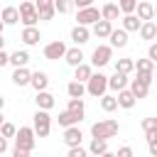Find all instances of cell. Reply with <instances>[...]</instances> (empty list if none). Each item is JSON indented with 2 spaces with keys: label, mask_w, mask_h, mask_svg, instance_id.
I'll list each match as a JSON object with an SVG mask.
<instances>
[{
  "label": "cell",
  "mask_w": 157,
  "mask_h": 157,
  "mask_svg": "<svg viewBox=\"0 0 157 157\" xmlns=\"http://www.w3.org/2000/svg\"><path fill=\"white\" fill-rule=\"evenodd\" d=\"M66 44L61 42V39H56V42H49L47 47H44V59H49V61H56V59H64L66 56Z\"/></svg>",
  "instance_id": "8"
},
{
  "label": "cell",
  "mask_w": 157,
  "mask_h": 157,
  "mask_svg": "<svg viewBox=\"0 0 157 157\" xmlns=\"http://www.w3.org/2000/svg\"><path fill=\"white\" fill-rule=\"evenodd\" d=\"M118 15H120V10H118V5H115V2H105V5L101 7V20H105V22L118 20Z\"/></svg>",
  "instance_id": "25"
},
{
  "label": "cell",
  "mask_w": 157,
  "mask_h": 157,
  "mask_svg": "<svg viewBox=\"0 0 157 157\" xmlns=\"http://www.w3.org/2000/svg\"><path fill=\"white\" fill-rule=\"evenodd\" d=\"M115 157H135V155H132V147L130 145H123V147H118Z\"/></svg>",
  "instance_id": "42"
},
{
  "label": "cell",
  "mask_w": 157,
  "mask_h": 157,
  "mask_svg": "<svg viewBox=\"0 0 157 157\" xmlns=\"http://www.w3.org/2000/svg\"><path fill=\"white\" fill-rule=\"evenodd\" d=\"M140 27H142V22L135 15H125L123 17V27L120 29H125V32H140Z\"/></svg>",
  "instance_id": "29"
},
{
  "label": "cell",
  "mask_w": 157,
  "mask_h": 157,
  "mask_svg": "<svg viewBox=\"0 0 157 157\" xmlns=\"http://www.w3.org/2000/svg\"><path fill=\"white\" fill-rule=\"evenodd\" d=\"M140 37H142L145 42H152V39L157 37V25H155V22H142V27H140Z\"/></svg>",
  "instance_id": "30"
},
{
  "label": "cell",
  "mask_w": 157,
  "mask_h": 157,
  "mask_svg": "<svg viewBox=\"0 0 157 157\" xmlns=\"http://www.w3.org/2000/svg\"><path fill=\"white\" fill-rule=\"evenodd\" d=\"M135 17L140 20V22H152L155 20V5L152 2H147V0H142V2H137V7H135Z\"/></svg>",
  "instance_id": "10"
},
{
  "label": "cell",
  "mask_w": 157,
  "mask_h": 157,
  "mask_svg": "<svg viewBox=\"0 0 157 157\" xmlns=\"http://www.w3.org/2000/svg\"><path fill=\"white\" fill-rule=\"evenodd\" d=\"M29 78H32V71H29L27 66H25V69H15V71H12V83H15V86H20V88H22V86H29Z\"/></svg>",
  "instance_id": "22"
},
{
  "label": "cell",
  "mask_w": 157,
  "mask_h": 157,
  "mask_svg": "<svg viewBox=\"0 0 157 157\" xmlns=\"http://www.w3.org/2000/svg\"><path fill=\"white\" fill-rule=\"evenodd\" d=\"M5 150H7V140H5V137H0V157L5 155Z\"/></svg>",
  "instance_id": "45"
},
{
  "label": "cell",
  "mask_w": 157,
  "mask_h": 157,
  "mask_svg": "<svg viewBox=\"0 0 157 157\" xmlns=\"http://www.w3.org/2000/svg\"><path fill=\"white\" fill-rule=\"evenodd\" d=\"M32 130H34L37 137H47L49 130H52V115L47 110H37L34 113V128Z\"/></svg>",
  "instance_id": "3"
},
{
  "label": "cell",
  "mask_w": 157,
  "mask_h": 157,
  "mask_svg": "<svg viewBox=\"0 0 157 157\" xmlns=\"http://www.w3.org/2000/svg\"><path fill=\"white\" fill-rule=\"evenodd\" d=\"M34 130L32 128H20L17 130V135H15V147H20V150H25V152H32L34 150Z\"/></svg>",
  "instance_id": "4"
},
{
  "label": "cell",
  "mask_w": 157,
  "mask_h": 157,
  "mask_svg": "<svg viewBox=\"0 0 157 157\" xmlns=\"http://www.w3.org/2000/svg\"><path fill=\"white\" fill-rule=\"evenodd\" d=\"M20 39H22L27 47H34V44H39L42 34H39V29H37V27H25V29H22V34H20Z\"/></svg>",
  "instance_id": "17"
},
{
  "label": "cell",
  "mask_w": 157,
  "mask_h": 157,
  "mask_svg": "<svg viewBox=\"0 0 157 157\" xmlns=\"http://www.w3.org/2000/svg\"><path fill=\"white\" fill-rule=\"evenodd\" d=\"M101 108H103L105 113H113V110L118 108V101H115V96H108V93H105V96L101 98Z\"/></svg>",
  "instance_id": "35"
},
{
  "label": "cell",
  "mask_w": 157,
  "mask_h": 157,
  "mask_svg": "<svg viewBox=\"0 0 157 157\" xmlns=\"http://www.w3.org/2000/svg\"><path fill=\"white\" fill-rule=\"evenodd\" d=\"M5 64H10V54L2 49V52H0V66H5Z\"/></svg>",
  "instance_id": "43"
},
{
  "label": "cell",
  "mask_w": 157,
  "mask_h": 157,
  "mask_svg": "<svg viewBox=\"0 0 157 157\" xmlns=\"http://www.w3.org/2000/svg\"><path fill=\"white\" fill-rule=\"evenodd\" d=\"M74 5L69 0H54V12H69Z\"/></svg>",
  "instance_id": "39"
},
{
  "label": "cell",
  "mask_w": 157,
  "mask_h": 157,
  "mask_svg": "<svg viewBox=\"0 0 157 157\" xmlns=\"http://www.w3.org/2000/svg\"><path fill=\"white\" fill-rule=\"evenodd\" d=\"M118 130H120V125H118V120H98V123H93L91 125V135L96 137V140H110V137H115L118 135Z\"/></svg>",
  "instance_id": "1"
},
{
  "label": "cell",
  "mask_w": 157,
  "mask_h": 157,
  "mask_svg": "<svg viewBox=\"0 0 157 157\" xmlns=\"http://www.w3.org/2000/svg\"><path fill=\"white\" fill-rule=\"evenodd\" d=\"M15 135H17V128H15L12 123H2V125H0V137L7 140V137H15Z\"/></svg>",
  "instance_id": "37"
},
{
  "label": "cell",
  "mask_w": 157,
  "mask_h": 157,
  "mask_svg": "<svg viewBox=\"0 0 157 157\" xmlns=\"http://www.w3.org/2000/svg\"><path fill=\"white\" fill-rule=\"evenodd\" d=\"M128 88H130V93L135 96V101H140V98H147V93H150V86H145V83H140L137 78H132Z\"/></svg>",
  "instance_id": "26"
},
{
  "label": "cell",
  "mask_w": 157,
  "mask_h": 157,
  "mask_svg": "<svg viewBox=\"0 0 157 157\" xmlns=\"http://www.w3.org/2000/svg\"><path fill=\"white\" fill-rule=\"evenodd\" d=\"M27 61H29V52H27V49H17V52L10 54V64H12L15 69H25Z\"/></svg>",
  "instance_id": "21"
},
{
  "label": "cell",
  "mask_w": 157,
  "mask_h": 157,
  "mask_svg": "<svg viewBox=\"0 0 157 157\" xmlns=\"http://www.w3.org/2000/svg\"><path fill=\"white\" fill-rule=\"evenodd\" d=\"M66 157H88V150H83V147H71V150L66 152Z\"/></svg>",
  "instance_id": "40"
},
{
  "label": "cell",
  "mask_w": 157,
  "mask_h": 157,
  "mask_svg": "<svg viewBox=\"0 0 157 157\" xmlns=\"http://www.w3.org/2000/svg\"><path fill=\"white\" fill-rule=\"evenodd\" d=\"M105 91H108V76H103V74H93V76L88 78V83H86V93L93 96V98H103Z\"/></svg>",
  "instance_id": "2"
},
{
  "label": "cell",
  "mask_w": 157,
  "mask_h": 157,
  "mask_svg": "<svg viewBox=\"0 0 157 157\" xmlns=\"http://www.w3.org/2000/svg\"><path fill=\"white\" fill-rule=\"evenodd\" d=\"M64 61L69 64V66H81V64H86L83 61V52L78 49V47H71V49H66V56H64Z\"/></svg>",
  "instance_id": "18"
},
{
  "label": "cell",
  "mask_w": 157,
  "mask_h": 157,
  "mask_svg": "<svg viewBox=\"0 0 157 157\" xmlns=\"http://www.w3.org/2000/svg\"><path fill=\"white\" fill-rule=\"evenodd\" d=\"M155 81H157V69H155Z\"/></svg>",
  "instance_id": "52"
},
{
  "label": "cell",
  "mask_w": 157,
  "mask_h": 157,
  "mask_svg": "<svg viewBox=\"0 0 157 157\" xmlns=\"http://www.w3.org/2000/svg\"><path fill=\"white\" fill-rule=\"evenodd\" d=\"M29 86H32L37 93H42V91H47V86H49V76H47L44 71H34L32 78H29Z\"/></svg>",
  "instance_id": "16"
},
{
  "label": "cell",
  "mask_w": 157,
  "mask_h": 157,
  "mask_svg": "<svg viewBox=\"0 0 157 157\" xmlns=\"http://www.w3.org/2000/svg\"><path fill=\"white\" fill-rule=\"evenodd\" d=\"M66 110H69V113H71V115H74V118L81 123V120L86 118V105H83V98H78V101H76V98H69Z\"/></svg>",
  "instance_id": "15"
},
{
  "label": "cell",
  "mask_w": 157,
  "mask_h": 157,
  "mask_svg": "<svg viewBox=\"0 0 157 157\" xmlns=\"http://www.w3.org/2000/svg\"><path fill=\"white\" fill-rule=\"evenodd\" d=\"M103 152H108V140H91V145H88V155H96V157H101Z\"/></svg>",
  "instance_id": "32"
},
{
  "label": "cell",
  "mask_w": 157,
  "mask_h": 157,
  "mask_svg": "<svg viewBox=\"0 0 157 157\" xmlns=\"http://www.w3.org/2000/svg\"><path fill=\"white\" fill-rule=\"evenodd\" d=\"M2 49H5V39L0 37V52H2Z\"/></svg>",
  "instance_id": "48"
},
{
  "label": "cell",
  "mask_w": 157,
  "mask_h": 157,
  "mask_svg": "<svg viewBox=\"0 0 157 157\" xmlns=\"http://www.w3.org/2000/svg\"><path fill=\"white\" fill-rule=\"evenodd\" d=\"M0 10H2V7H0Z\"/></svg>",
  "instance_id": "53"
},
{
  "label": "cell",
  "mask_w": 157,
  "mask_h": 157,
  "mask_svg": "<svg viewBox=\"0 0 157 157\" xmlns=\"http://www.w3.org/2000/svg\"><path fill=\"white\" fill-rule=\"evenodd\" d=\"M12 157H29V152H25L20 147H12Z\"/></svg>",
  "instance_id": "44"
},
{
  "label": "cell",
  "mask_w": 157,
  "mask_h": 157,
  "mask_svg": "<svg viewBox=\"0 0 157 157\" xmlns=\"http://www.w3.org/2000/svg\"><path fill=\"white\" fill-rule=\"evenodd\" d=\"M2 123H5V120H2V113H0V125H2Z\"/></svg>",
  "instance_id": "50"
},
{
  "label": "cell",
  "mask_w": 157,
  "mask_h": 157,
  "mask_svg": "<svg viewBox=\"0 0 157 157\" xmlns=\"http://www.w3.org/2000/svg\"><path fill=\"white\" fill-rule=\"evenodd\" d=\"M0 20H2L5 27H7V25H17V22H20V12H17V7H15V5H5V7L0 10Z\"/></svg>",
  "instance_id": "12"
},
{
  "label": "cell",
  "mask_w": 157,
  "mask_h": 157,
  "mask_svg": "<svg viewBox=\"0 0 157 157\" xmlns=\"http://www.w3.org/2000/svg\"><path fill=\"white\" fill-rule=\"evenodd\" d=\"M81 140H83V132H81V128L78 125H74V128H66L64 130V142H66V147L71 150V147H81Z\"/></svg>",
  "instance_id": "9"
},
{
  "label": "cell",
  "mask_w": 157,
  "mask_h": 157,
  "mask_svg": "<svg viewBox=\"0 0 157 157\" xmlns=\"http://www.w3.org/2000/svg\"><path fill=\"white\" fill-rule=\"evenodd\" d=\"M2 29H5V25H2V20H0V37H2Z\"/></svg>",
  "instance_id": "49"
},
{
  "label": "cell",
  "mask_w": 157,
  "mask_h": 157,
  "mask_svg": "<svg viewBox=\"0 0 157 157\" xmlns=\"http://www.w3.org/2000/svg\"><path fill=\"white\" fill-rule=\"evenodd\" d=\"M93 76V66L91 64H81V66H76L74 69V81H78V83H88V78Z\"/></svg>",
  "instance_id": "19"
},
{
  "label": "cell",
  "mask_w": 157,
  "mask_h": 157,
  "mask_svg": "<svg viewBox=\"0 0 157 157\" xmlns=\"http://www.w3.org/2000/svg\"><path fill=\"white\" fill-rule=\"evenodd\" d=\"M2 108H5V98L0 96V113H2Z\"/></svg>",
  "instance_id": "47"
},
{
  "label": "cell",
  "mask_w": 157,
  "mask_h": 157,
  "mask_svg": "<svg viewBox=\"0 0 157 157\" xmlns=\"http://www.w3.org/2000/svg\"><path fill=\"white\" fill-rule=\"evenodd\" d=\"M135 71L137 74H155V64L150 59H135Z\"/></svg>",
  "instance_id": "33"
},
{
  "label": "cell",
  "mask_w": 157,
  "mask_h": 157,
  "mask_svg": "<svg viewBox=\"0 0 157 157\" xmlns=\"http://www.w3.org/2000/svg\"><path fill=\"white\" fill-rule=\"evenodd\" d=\"M128 86H130V78H128L125 74H118V71H115L113 76H108V88H113V91L120 93V91H125Z\"/></svg>",
  "instance_id": "13"
},
{
  "label": "cell",
  "mask_w": 157,
  "mask_h": 157,
  "mask_svg": "<svg viewBox=\"0 0 157 157\" xmlns=\"http://www.w3.org/2000/svg\"><path fill=\"white\" fill-rule=\"evenodd\" d=\"M17 12H20V22L25 25V27H34L37 22H39V17H37V10H34V2H20V7H17Z\"/></svg>",
  "instance_id": "5"
},
{
  "label": "cell",
  "mask_w": 157,
  "mask_h": 157,
  "mask_svg": "<svg viewBox=\"0 0 157 157\" xmlns=\"http://www.w3.org/2000/svg\"><path fill=\"white\" fill-rule=\"evenodd\" d=\"M135 7H137V0H120V2H118V10L125 12V15H132Z\"/></svg>",
  "instance_id": "36"
},
{
  "label": "cell",
  "mask_w": 157,
  "mask_h": 157,
  "mask_svg": "<svg viewBox=\"0 0 157 157\" xmlns=\"http://www.w3.org/2000/svg\"><path fill=\"white\" fill-rule=\"evenodd\" d=\"M110 32H113V22L98 20V22L93 25V34H96L98 39H108V37H110Z\"/></svg>",
  "instance_id": "23"
},
{
  "label": "cell",
  "mask_w": 157,
  "mask_h": 157,
  "mask_svg": "<svg viewBox=\"0 0 157 157\" xmlns=\"http://www.w3.org/2000/svg\"><path fill=\"white\" fill-rule=\"evenodd\" d=\"M115 71H118V74H125V76L132 74V71H135V59H130V56L118 59V61H115Z\"/></svg>",
  "instance_id": "28"
},
{
  "label": "cell",
  "mask_w": 157,
  "mask_h": 157,
  "mask_svg": "<svg viewBox=\"0 0 157 157\" xmlns=\"http://www.w3.org/2000/svg\"><path fill=\"white\" fill-rule=\"evenodd\" d=\"M140 128H142L145 135H147V132H157V118H145V120L140 123Z\"/></svg>",
  "instance_id": "38"
},
{
  "label": "cell",
  "mask_w": 157,
  "mask_h": 157,
  "mask_svg": "<svg viewBox=\"0 0 157 157\" xmlns=\"http://www.w3.org/2000/svg\"><path fill=\"white\" fill-rule=\"evenodd\" d=\"M108 39H110V49H115V47L123 49V47L128 44V32H125V29H113Z\"/></svg>",
  "instance_id": "24"
},
{
  "label": "cell",
  "mask_w": 157,
  "mask_h": 157,
  "mask_svg": "<svg viewBox=\"0 0 157 157\" xmlns=\"http://www.w3.org/2000/svg\"><path fill=\"white\" fill-rule=\"evenodd\" d=\"M34 10H37V17L39 20H52L54 17V0H37L34 2Z\"/></svg>",
  "instance_id": "11"
},
{
  "label": "cell",
  "mask_w": 157,
  "mask_h": 157,
  "mask_svg": "<svg viewBox=\"0 0 157 157\" xmlns=\"http://www.w3.org/2000/svg\"><path fill=\"white\" fill-rule=\"evenodd\" d=\"M147 59H150L152 64H157V42H152V44L147 47Z\"/></svg>",
  "instance_id": "41"
},
{
  "label": "cell",
  "mask_w": 157,
  "mask_h": 157,
  "mask_svg": "<svg viewBox=\"0 0 157 157\" xmlns=\"http://www.w3.org/2000/svg\"><path fill=\"white\" fill-rule=\"evenodd\" d=\"M115 101H118V105H120V108H125V110H130V108H132V105L137 103V101H135V96L130 93V88L120 91V93L115 96Z\"/></svg>",
  "instance_id": "27"
},
{
  "label": "cell",
  "mask_w": 157,
  "mask_h": 157,
  "mask_svg": "<svg viewBox=\"0 0 157 157\" xmlns=\"http://www.w3.org/2000/svg\"><path fill=\"white\" fill-rule=\"evenodd\" d=\"M110 59H113V49H110V44H98V47L93 49V54H91V66L101 69V66H105Z\"/></svg>",
  "instance_id": "6"
},
{
  "label": "cell",
  "mask_w": 157,
  "mask_h": 157,
  "mask_svg": "<svg viewBox=\"0 0 157 157\" xmlns=\"http://www.w3.org/2000/svg\"><path fill=\"white\" fill-rule=\"evenodd\" d=\"M56 120H59V125H61L64 130H66V128H74V125H78V120H76V118H74V115H71L69 110H61Z\"/></svg>",
  "instance_id": "34"
},
{
  "label": "cell",
  "mask_w": 157,
  "mask_h": 157,
  "mask_svg": "<svg viewBox=\"0 0 157 157\" xmlns=\"http://www.w3.org/2000/svg\"><path fill=\"white\" fill-rule=\"evenodd\" d=\"M71 39H74V44H76V47H81V44H86V42L91 39V29H88V27H78V25H76V27L71 29Z\"/></svg>",
  "instance_id": "20"
},
{
  "label": "cell",
  "mask_w": 157,
  "mask_h": 157,
  "mask_svg": "<svg viewBox=\"0 0 157 157\" xmlns=\"http://www.w3.org/2000/svg\"><path fill=\"white\" fill-rule=\"evenodd\" d=\"M101 157H115V152H110V150H108V152H103Z\"/></svg>",
  "instance_id": "46"
},
{
  "label": "cell",
  "mask_w": 157,
  "mask_h": 157,
  "mask_svg": "<svg viewBox=\"0 0 157 157\" xmlns=\"http://www.w3.org/2000/svg\"><path fill=\"white\" fill-rule=\"evenodd\" d=\"M155 17H157V5H155Z\"/></svg>",
  "instance_id": "51"
},
{
  "label": "cell",
  "mask_w": 157,
  "mask_h": 157,
  "mask_svg": "<svg viewBox=\"0 0 157 157\" xmlns=\"http://www.w3.org/2000/svg\"><path fill=\"white\" fill-rule=\"evenodd\" d=\"M98 20H101V10H98L96 5H91V7H86V10H78V12H76V25H78V27L96 25Z\"/></svg>",
  "instance_id": "7"
},
{
  "label": "cell",
  "mask_w": 157,
  "mask_h": 157,
  "mask_svg": "<svg viewBox=\"0 0 157 157\" xmlns=\"http://www.w3.org/2000/svg\"><path fill=\"white\" fill-rule=\"evenodd\" d=\"M66 93H69V98H83V93H86V86L83 83H78V81H69V86H66Z\"/></svg>",
  "instance_id": "31"
},
{
  "label": "cell",
  "mask_w": 157,
  "mask_h": 157,
  "mask_svg": "<svg viewBox=\"0 0 157 157\" xmlns=\"http://www.w3.org/2000/svg\"><path fill=\"white\" fill-rule=\"evenodd\" d=\"M34 103H37V110H47V113H49L56 101H54V96H52L49 91H42V93L34 96Z\"/></svg>",
  "instance_id": "14"
}]
</instances>
